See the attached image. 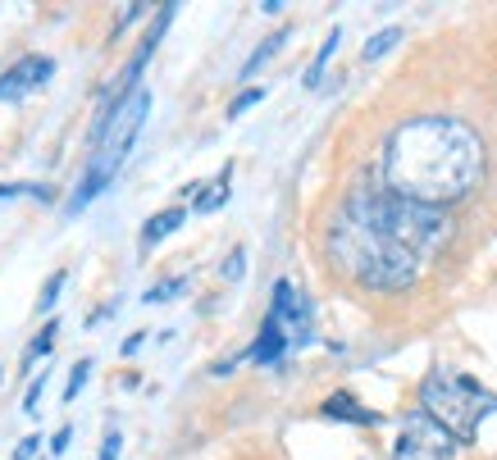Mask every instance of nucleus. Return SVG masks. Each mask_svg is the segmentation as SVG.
I'll return each instance as SVG.
<instances>
[{
  "label": "nucleus",
  "mask_w": 497,
  "mask_h": 460,
  "mask_svg": "<svg viewBox=\"0 0 497 460\" xmlns=\"http://www.w3.org/2000/svg\"><path fill=\"white\" fill-rule=\"evenodd\" d=\"M452 455H456V437L438 419H429L424 410L406 415V424L393 442V460H452Z\"/></svg>",
  "instance_id": "6"
},
{
  "label": "nucleus",
  "mask_w": 497,
  "mask_h": 460,
  "mask_svg": "<svg viewBox=\"0 0 497 460\" xmlns=\"http://www.w3.org/2000/svg\"><path fill=\"white\" fill-rule=\"evenodd\" d=\"M288 351H293V333L283 329V320L265 315V324H260V333H256V342H251L247 360H256V365H278Z\"/></svg>",
  "instance_id": "9"
},
{
  "label": "nucleus",
  "mask_w": 497,
  "mask_h": 460,
  "mask_svg": "<svg viewBox=\"0 0 497 460\" xmlns=\"http://www.w3.org/2000/svg\"><path fill=\"white\" fill-rule=\"evenodd\" d=\"M402 37H406L402 28H384V32H375V37L366 41V50H361V55H366V59L375 64V59H384V55H388V50H393V46H397Z\"/></svg>",
  "instance_id": "16"
},
{
  "label": "nucleus",
  "mask_w": 497,
  "mask_h": 460,
  "mask_svg": "<svg viewBox=\"0 0 497 460\" xmlns=\"http://www.w3.org/2000/svg\"><path fill=\"white\" fill-rule=\"evenodd\" d=\"M265 101V87H242V96L229 105V119H238V114H247L251 105H260Z\"/></svg>",
  "instance_id": "19"
},
{
  "label": "nucleus",
  "mask_w": 497,
  "mask_h": 460,
  "mask_svg": "<svg viewBox=\"0 0 497 460\" xmlns=\"http://www.w3.org/2000/svg\"><path fill=\"white\" fill-rule=\"evenodd\" d=\"M137 14H141V5H128V10H119V23H114V32H123V28L137 19Z\"/></svg>",
  "instance_id": "27"
},
{
  "label": "nucleus",
  "mask_w": 497,
  "mask_h": 460,
  "mask_svg": "<svg viewBox=\"0 0 497 460\" xmlns=\"http://www.w3.org/2000/svg\"><path fill=\"white\" fill-rule=\"evenodd\" d=\"M147 114H151V87H132L119 105H114V114H105V123L96 128V137H92V165H87V174H83V183L74 187V201H68V214H83L87 205H92V196L96 192H105L110 183H114V174H119V165H123V156L132 150V141H137V132H141V123H147Z\"/></svg>",
  "instance_id": "3"
},
{
  "label": "nucleus",
  "mask_w": 497,
  "mask_h": 460,
  "mask_svg": "<svg viewBox=\"0 0 497 460\" xmlns=\"http://www.w3.org/2000/svg\"><path fill=\"white\" fill-rule=\"evenodd\" d=\"M10 196H41V201H50L55 192L46 183H0V201H10Z\"/></svg>",
  "instance_id": "17"
},
{
  "label": "nucleus",
  "mask_w": 497,
  "mask_h": 460,
  "mask_svg": "<svg viewBox=\"0 0 497 460\" xmlns=\"http://www.w3.org/2000/svg\"><path fill=\"white\" fill-rule=\"evenodd\" d=\"M483 178V141L470 123L447 114H420L388 132L384 187L420 205H456Z\"/></svg>",
  "instance_id": "1"
},
{
  "label": "nucleus",
  "mask_w": 497,
  "mask_h": 460,
  "mask_svg": "<svg viewBox=\"0 0 497 460\" xmlns=\"http://www.w3.org/2000/svg\"><path fill=\"white\" fill-rule=\"evenodd\" d=\"M37 446H41V437H23V442L14 446V460H32V455H37Z\"/></svg>",
  "instance_id": "25"
},
{
  "label": "nucleus",
  "mask_w": 497,
  "mask_h": 460,
  "mask_svg": "<svg viewBox=\"0 0 497 460\" xmlns=\"http://www.w3.org/2000/svg\"><path fill=\"white\" fill-rule=\"evenodd\" d=\"M229 187H233V165H224L215 178H210L205 187H196L192 196H196V214H215L224 201H229Z\"/></svg>",
  "instance_id": "12"
},
{
  "label": "nucleus",
  "mask_w": 497,
  "mask_h": 460,
  "mask_svg": "<svg viewBox=\"0 0 497 460\" xmlns=\"http://www.w3.org/2000/svg\"><path fill=\"white\" fill-rule=\"evenodd\" d=\"M338 41H342V28H329V37L320 41V50H315V59H311V68H306V87H320V78H324V68H329V59L338 55Z\"/></svg>",
  "instance_id": "13"
},
{
  "label": "nucleus",
  "mask_w": 497,
  "mask_h": 460,
  "mask_svg": "<svg viewBox=\"0 0 497 460\" xmlns=\"http://www.w3.org/2000/svg\"><path fill=\"white\" fill-rule=\"evenodd\" d=\"M370 205H375V219L388 228V233L411 251V256H434L443 242H447V233H452V219H447V210H438V205H420V201H406V196H393L388 187L384 192H370Z\"/></svg>",
  "instance_id": "5"
},
{
  "label": "nucleus",
  "mask_w": 497,
  "mask_h": 460,
  "mask_svg": "<svg viewBox=\"0 0 497 460\" xmlns=\"http://www.w3.org/2000/svg\"><path fill=\"white\" fill-rule=\"evenodd\" d=\"M242 269H247V251L238 247V251L224 260V278H229V283H238V278H242Z\"/></svg>",
  "instance_id": "22"
},
{
  "label": "nucleus",
  "mask_w": 497,
  "mask_h": 460,
  "mask_svg": "<svg viewBox=\"0 0 497 460\" xmlns=\"http://www.w3.org/2000/svg\"><path fill=\"white\" fill-rule=\"evenodd\" d=\"M68 437H74V428H68V424H64V428H59L55 437H50V451H55V455H64V446H68Z\"/></svg>",
  "instance_id": "26"
},
{
  "label": "nucleus",
  "mask_w": 497,
  "mask_h": 460,
  "mask_svg": "<svg viewBox=\"0 0 497 460\" xmlns=\"http://www.w3.org/2000/svg\"><path fill=\"white\" fill-rule=\"evenodd\" d=\"M55 73L50 55H19L5 73H0V101H23L28 92H41Z\"/></svg>",
  "instance_id": "8"
},
{
  "label": "nucleus",
  "mask_w": 497,
  "mask_h": 460,
  "mask_svg": "<svg viewBox=\"0 0 497 460\" xmlns=\"http://www.w3.org/2000/svg\"><path fill=\"white\" fill-rule=\"evenodd\" d=\"M333 265L370 292H402L420 278V256H411L388 228L375 219L370 192H351L329 228Z\"/></svg>",
  "instance_id": "2"
},
{
  "label": "nucleus",
  "mask_w": 497,
  "mask_h": 460,
  "mask_svg": "<svg viewBox=\"0 0 497 460\" xmlns=\"http://www.w3.org/2000/svg\"><path fill=\"white\" fill-rule=\"evenodd\" d=\"M87 374H92V360H78L74 369H68V388H64V401H74V397L87 388Z\"/></svg>",
  "instance_id": "18"
},
{
  "label": "nucleus",
  "mask_w": 497,
  "mask_h": 460,
  "mask_svg": "<svg viewBox=\"0 0 497 460\" xmlns=\"http://www.w3.org/2000/svg\"><path fill=\"white\" fill-rule=\"evenodd\" d=\"M0 383H5V369H0Z\"/></svg>",
  "instance_id": "29"
},
{
  "label": "nucleus",
  "mask_w": 497,
  "mask_h": 460,
  "mask_svg": "<svg viewBox=\"0 0 497 460\" xmlns=\"http://www.w3.org/2000/svg\"><path fill=\"white\" fill-rule=\"evenodd\" d=\"M269 315L274 320H283V329L293 333V347H306L311 342V296L306 292H297V283L293 278H278L274 283V305H269Z\"/></svg>",
  "instance_id": "7"
},
{
  "label": "nucleus",
  "mask_w": 497,
  "mask_h": 460,
  "mask_svg": "<svg viewBox=\"0 0 497 460\" xmlns=\"http://www.w3.org/2000/svg\"><path fill=\"white\" fill-rule=\"evenodd\" d=\"M283 41H288V28H283V32H274V37H269V41H260V46H256V50H251V59H247V64H242V78H251V73H256V68H265V64H269V59H274V50H278V46H283Z\"/></svg>",
  "instance_id": "14"
},
{
  "label": "nucleus",
  "mask_w": 497,
  "mask_h": 460,
  "mask_svg": "<svg viewBox=\"0 0 497 460\" xmlns=\"http://www.w3.org/2000/svg\"><path fill=\"white\" fill-rule=\"evenodd\" d=\"M64 278H68L64 269H59V274H50V283H46V292H41V301H37V311H50V305H55V296L64 292Z\"/></svg>",
  "instance_id": "21"
},
{
  "label": "nucleus",
  "mask_w": 497,
  "mask_h": 460,
  "mask_svg": "<svg viewBox=\"0 0 497 460\" xmlns=\"http://www.w3.org/2000/svg\"><path fill=\"white\" fill-rule=\"evenodd\" d=\"M141 342H147V338H141V333H132V338H128V342H123V356H132V351H137V347H141Z\"/></svg>",
  "instance_id": "28"
},
{
  "label": "nucleus",
  "mask_w": 497,
  "mask_h": 460,
  "mask_svg": "<svg viewBox=\"0 0 497 460\" xmlns=\"http://www.w3.org/2000/svg\"><path fill=\"white\" fill-rule=\"evenodd\" d=\"M119 446H123V433H119V428H110V433H105V442H101V455H96V460H119Z\"/></svg>",
  "instance_id": "23"
},
{
  "label": "nucleus",
  "mask_w": 497,
  "mask_h": 460,
  "mask_svg": "<svg viewBox=\"0 0 497 460\" xmlns=\"http://www.w3.org/2000/svg\"><path fill=\"white\" fill-rule=\"evenodd\" d=\"M187 287V278H169V283H160V287H151L147 292V305H156V301H169V296H178Z\"/></svg>",
  "instance_id": "20"
},
{
  "label": "nucleus",
  "mask_w": 497,
  "mask_h": 460,
  "mask_svg": "<svg viewBox=\"0 0 497 460\" xmlns=\"http://www.w3.org/2000/svg\"><path fill=\"white\" fill-rule=\"evenodd\" d=\"M55 333H59V324L50 320V324H46V329H41V333L28 342V351H23V365H37V360H46V356L55 351Z\"/></svg>",
  "instance_id": "15"
},
{
  "label": "nucleus",
  "mask_w": 497,
  "mask_h": 460,
  "mask_svg": "<svg viewBox=\"0 0 497 460\" xmlns=\"http://www.w3.org/2000/svg\"><path fill=\"white\" fill-rule=\"evenodd\" d=\"M420 410L438 419L456 442H470L479 424L497 415V392H488L470 374H429L420 383Z\"/></svg>",
  "instance_id": "4"
},
{
  "label": "nucleus",
  "mask_w": 497,
  "mask_h": 460,
  "mask_svg": "<svg viewBox=\"0 0 497 460\" xmlns=\"http://www.w3.org/2000/svg\"><path fill=\"white\" fill-rule=\"evenodd\" d=\"M41 383H46V378H37L32 388H28V397H23V410H28V415H37V406H41Z\"/></svg>",
  "instance_id": "24"
},
{
  "label": "nucleus",
  "mask_w": 497,
  "mask_h": 460,
  "mask_svg": "<svg viewBox=\"0 0 497 460\" xmlns=\"http://www.w3.org/2000/svg\"><path fill=\"white\" fill-rule=\"evenodd\" d=\"M320 415H324V419H342V424H361V428H375V424H384V415H379V410L361 406V401L351 397V392H333V397H324Z\"/></svg>",
  "instance_id": "10"
},
{
  "label": "nucleus",
  "mask_w": 497,
  "mask_h": 460,
  "mask_svg": "<svg viewBox=\"0 0 497 460\" xmlns=\"http://www.w3.org/2000/svg\"><path fill=\"white\" fill-rule=\"evenodd\" d=\"M183 219H187V210L183 205H174V210H160V214H151L147 223H141V256H151L169 233H178L183 228Z\"/></svg>",
  "instance_id": "11"
}]
</instances>
